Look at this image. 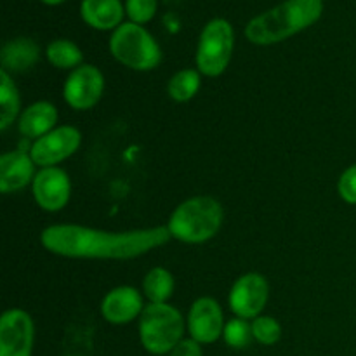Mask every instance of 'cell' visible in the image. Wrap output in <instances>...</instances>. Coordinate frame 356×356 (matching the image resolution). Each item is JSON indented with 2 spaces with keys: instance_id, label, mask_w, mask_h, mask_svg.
Returning <instances> with one entry per match:
<instances>
[{
  "instance_id": "7c38bea8",
  "label": "cell",
  "mask_w": 356,
  "mask_h": 356,
  "mask_svg": "<svg viewBox=\"0 0 356 356\" xmlns=\"http://www.w3.org/2000/svg\"><path fill=\"white\" fill-rule=\"evenodd\" d=\"M225 316L219 302L212 298H200L188 313V332L200 344L216 343L225 332Z\"/></svg>"
},
{
  "instance_id": "5b68a950",
  "label": "cell",
  "mask_w": 356,
  "mask_h": 356,
  "mask_svg": "<svg viewBox=\"0 0 356 356\" xmlns=\"http://www.w3.org/2000/svg\"><path fill=\"white\" fill-rule=\"evenodd\" d=\"M110 51L118 63L138 72H149L162 61L155 38L136 23H122L111 33Z\"/></svg>"
},
{
  "instance_id": "30bf717a",
  "label": "cell",
  "mask_w": 356,
  "mask_h": 356,
  "mask_svg": "<svg viewBox=\"0 0 356 356\" xmlns=\"http://www.w3.org/2000/svg\"><path fill=\"white\" fill-rule=\"evenodd\" d=\"M35 327L23 309H9L0 318V356H31Z\"/></svg>"
},
{
  "instance_id": "603a6c76",
  "label": "cell",
  "mask_w": 356,
  "mask_h": 356,
  "mask_svg": "<svg viewBox=\"0 0 356 356\" xmlns=\"http://www.w3.org/2000/svg\"><path fill=\"white\" fill-rule=\"evenodd\" d=\"M250 327H252L254 339L259 344H264V346H273L282 336L280 323L271 318V316H257V318L252 320Z\"/></svg>"
},
{
  "instance_id": "52a82bcc",
  "label": "cell",
  "mask_w": 356,
  "mask_h": 356,
  "mask_svg": "<svg viewBox=\"0 0 356 356\" xmlns=\"http://www.w3.org/2000/svg\"><path fill=\"white\" fill-rule=\"evenodd\" d=\"M82 143V134L72 125H61L52 129L45 136L38 138L30 149V156L35 165L56 167L59 162L72 156Z\"/></svg>"
},
{
  "instance_id": "ffe728a7",
  "label": "cell",
  "mask_w": 356,
  "mask_h": 356,
  "mask_svg": "<svg viewBox=\"0 0 356 356\" xmlns=\"http://www.w3.org/2000/svg\"><path fill=\"white\" fill-rule=\"evenodd\" d=\"M49 63L52 66L59 70H75L79 66H82L83 54L79 49V45L73 44V42L65 40H54L47 45V51H45Z\"/></svg>"
},
{
  "instance_id": "d6986e66",
  "label": "cell",
  "mask_w": 356,
  "mask_h": 356,
  "mask_svg": "<svg viewBox=\"0 0 356 356\" xmlns=\"http://www.w3.org/2000/svg\"><path fill=\"white\" fill-rule=\"evenodd\" d=\"M21 108L19 92L14 86L13 79L6 70H0V129L6 131L14 118L17 117Z\"/></svg>"
},
{
  "instance_id": "e0dca14e",
  "label": "cell",
  "mask_w": 356,
  "mask_h": 356,
  "mask_svg": "<svg viewBox=\"0 0 356 356\" xmlns=\"http://www.w3.org/2000/svg\"><path fill=\"white\" fill-rule=\"evenodd\" d=\"M40 58V49L30 38H14L0 51L2 70L7 73H24L33 68Z\"/></svg>"
},
{
  "instance_id": "44dd1931",
  "label": "cell",
  "mask_w": 356,
  "mask_h": 356,
  "mask_svg": "<svg viewBox=\"0 0 356 356\" xmlns=\"http://www.w3.org/2000/svg\"><path fill=\"white\" fill-rule=\"evenodd\" d=\"M198 89H200V73L191 68L177 72L167 86V92L177 103H186L193 99Z\"/></svg>"
},
{
  "instance_id": "7a4b0ae2",
  "label": "cell",
  "mask_w": 356,
  "mask_h": 356,
  "mask_svg": "<svg viewBox=\"0 0 356 356\" xmlns=\"http://www.w3.org/2000/svg\"><path fill=\"white\" fill-rule=\"evenodd\" d=\"M322 13V0H287L250 19L245 37L256 45L278 44L316 23Z\"/></svg>"
},
{
  "instance_id": "9c48e42d",
  "label": "cell",
  "mask_w": 356,
  "mask_h": 356,
  "mask_svg": "<svg viewBox=\"0 0 356 356\" xmlns=\"http://www.w3.org/2000/svg\"><path fill=\"white\" fill-rule=\"evenodd\" d=\"M104 90V76L96 66L82 65L73 70L65 82L63 96L73 110H90L96 106Z\"/></svg>"
},
{
  "instance_id": "cb8c5ba5",
  "label": "cell",
  "mask_w": 356,
  "mask_h": 356,
  "mask_svg": "<svg viewBox=\"0 0 356 356\" xmlns=\"http://www.w3.org/2000/svg\"><path fill=\"white\" fill-rule=\"evenodd\" d=\"M125 13L131 17V23H148L156 13V0H127Z\"/></svg>"
},
{
  "instance_id": "4fadbf2b",
  "label": "cell",
  "mask_w": 356,
  "mask_h": 356,
  "mask_svg": "<svg viewBox=\"0 0 356 356\" xmlns=\"http://www.w3.org/2000/svg\"><path fill=\"white\" fill-rule=\"evenodd\" d=\"M143 298L138 289L134 287H117L104 296L101 302V313L104 320L115 325H124L132 322L143 313Z\"/></svg>"
},
{
  "instance_id": "8fae6325",
  "label": "cell",
  "mask_w": 356,
  "mask_h": 356,
  "mask_svg": "<svg viewBox=\"0 0 356 356\" xmlns=\"http://www.w3.org/2000/svg\"><path fill=\"white\" fill-rule=\"evenodd\" d=\"M35 202L47 212H58L70 202L72 184L68 174L59 167H44L35 174L31 183Z\"/></svg>"
},
{
  "instance_id": "ba28073f",
  "label": "cell",
  "mask_w": 356,
  "mask_h": 356,
  "mask_svg": "<svg viewBox=\"0 0 356 356\" xmlns=\"http://www.w3.org/2000/svg\"><path fill=\"white\" fill-rule=\"evenodd\" d=\"M268 296H270V285L263 275H242L233 284L232 292H229V308L235 313L236 318L254 320L263 313Z\"/></svg>"
},
{
  "instance_id": "4316f807",
  "label": "cell",
  "mask_w": 356,
  "mask_h": 356,
  "mask_svg": "<svg viewBox=\"0 0 356 356\" xmlns=\"http://www.w3.org/2000/svg\"><path fill=\"white\" fill-rule=\"evenodd\" d=\"M44 3H47V6H59V3H63L65 0H42Z\"/></svg>"
},
{
  "instance_id": "6da1fadb",
  "label": "cell",
  "mask_w": 356,
  "mask_h": 356,
  "mask_svg": "<svg viewBox=\"0 0 356 356\" xmlns=\"http://www.w3.org/2000/svg\"><path fill=\"white\" fill-rule=\"evenodd\" d=\"M172 238L167 226L134 232H101L76 225L49 226L40 242L49 252L75 259H134Z\"/></svg>"
},
{
  "instance_id": "7402d4cb",
  "label": "cell",
  "mask_w": 356,
  "mask_h": 356,
  "mask_svg": "<svg viewBox=\"0 0 356 356\" xmlns=\"http://www.w3.org/2000/svg\"><path fill=\"white\" fill-rule=\"evenodd\" d=\"M226 344L235 350H243L252 343V327L247 320L243 318H233L225 325V332H222Z\"/></svg>"
},
{
  "instance_id": "9a60e30c",
  "label": "cell",
  "mask_w": 356,
  "mask_h": 356,
  "mask_svg": "<svg viewBox=\"0 0 356 356\" xmlns=\"http://www.w3.org/2000/svg\"><path fill=\"white\" fill-rule=\"evenodd\" d=\"M56 122H58V110H56L54 104L49 103V101H37L21 113L17 129L24 138L37 141L38 138L54 129Z\"/></svg>"
},
{
  "instance_id": "3957f363",
  "label": "cell",
  "mask_w": 356,
  "mask_h": 356,
  "mask_svg": "<svg viewBox=\"0 0 356 356\" xmlns=\"http://www.w3.org/2000/svg\"><path fill=\"white\" fill-rule=\"evenodd\" d=\"M221 204L212 197H193L177 205L169 219V233L172 238L184 243H204L218 235L221 229Z\"/></svg>"
},
{
  "instance_id": "8992f818",
  "label": "cell",
  "mask_w": 356,
  "mask_h": 356,
  "mask_svg": "<svg viewBox=\"0 0 356 356\" xmlns=\"http://www.w3.org/2000/svg\"><path fill=\"white\" fill-rule=\"evenodd\" d=\"M235 35L226 19H212L202 30L197 47V68L202 75L219 76L232 61Z\"/></svg>"
},
{
  "instance_id": "ac0fdd59",
  "label": "cell",
  "mask_w": 356,
  "mask_h": 356,
  "mask_svg": "<svg viewBox=\"0 0 356 356\" xmlns=\"http://www.w3.org/2000/svg\"><path fill=\"white\" fill-rule=\"evenodd\" d=\"M143 291L149 302L163 305L170 299L174 292V278L165 268H153L146 273L143 280Z\"/></svg>"
},
{
  "instance_id": "277c9868",
  "label": "cell",
  "mask_w": 356,
  "mask_h": 356,
  "mask_svg": "<svg viewBox=\"0 0 356 356\" xmlns=\"http://www.w3.org/2000/svg\"><path fill=\"white\" fill-rule=\"evenodd\" d=\"M184 320L174 306H145L139 316V339L145 350L152 355H167L183 341Z\"/></svg>"
},
{
  "instance_id": "d4e9b609",
  "label": "cell",
  "mask_w": 356,
  "mask_h": 356,
  "mask_svg": "<svg viewBox=\"0 0 356 356\" xmlns=\"http://www.w3.org/2000/svg\"><path fill=\"white\" fill-rule=\"evenodd\" d=\"M337 190L344 202L356 205V165H351L350 169L344 170L337 183Z\"/></svg>"
},
{
  "instance_id": "2e32d148",
  "label": "cell",
  "mask_w": 356,
  "mask_h": 356,
  "mask_svg": "<svg viewBox=\"0 0 356 356\" xmlns=\"http://www.w3.org/2000/svg\"><path fill=\"white\" fill-rule=\"evenodd\" d=\"M82 19L96 30H117L124 19L120 0H82Z\"/></svg>"
},
{
  "instance_id": "5bb4252c",
  "label": "cell",
  "mask_w": 356,
  "mask_h": 356,
  "mask_svg": "<svg viewBox=\"0 0 356 356\" xmlns=\"http://www.w3.org/2000/svg\"><path fill=\"white\" fill-rule=\"evenodd\" d=\"M35 162L24 152L3 153L0 159V191L16 193L33 183Z\"/></svg>"
},
{
  "instance_id": "484cf974",
  "label": "cell",
  "mask_w": 356,
  "mask_h": 356,
  "mask_svg": "<svg viewBox=\"0 0 356 356\" xmlns=\"http://www.w3.org/2000/svg\"><path fill=\"white\" fill-rule=\"evenodd\" d=\"M169 356H202L200 343L195 339H183L170 351Z\"/></svg>"
}]
</instances>
